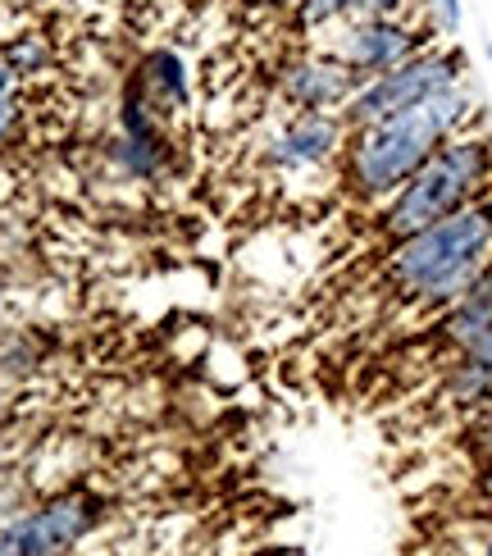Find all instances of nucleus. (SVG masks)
<instances>
[{"label":"nucleus","instance_id":"obj_1","mask_svg":"<svg viewBox=\"0 0 492 556\" xmlns=\"http://www.w3.org/2000/svg\"><path fill=\"white\" fill-rule=\"evenodd\" d=\"M475 110H479L475 91L461 83L452 91H442V97H429L411 110L388 114V119L351 128L346 151H342L346 192L356 201H388L396 188H406L411 174L425 165L447 137L470 128Z\"/></svg>","mask_w":492,"mask_h":556},{"label":"nucleus","instance_id":"obj_2","mask_svg":"<svg viewBox=\"0 0 492 556\" xmlns=\"http://www.w3.org/2000/svg\"><path fill=\"white\" fill-rule=\"evenodd\" d=\"M492 261V192L461 205L419 233L392 242L388 278L406 301L425 311H447Z\"/></svg>","mask_w":492,"mask_h":556},{"label":"nucleus","instance_id":"obj_3","mask_svg":"<svg viewBox=\"0 0 492 556\" xmlns=\"http://www.w3.org/2000/svg\"><path fill=\"white\" fill-rule=\"evenodd\" d=\"M488 188H492V137L461 128L411 174L406 188H396L383 201L379 233L388 242H402L419 233V228L456 215L461 205L479 201Z\"/></svg>","mask_w":492,"mask_h":556},{"label":"nucleus","instance_id":"obj_4","mask_svg":"<svg viewBox=\"0 0 492 556\" xmlns=\"http://www.w3.org/2000/svg\"><path fill=\"white\" fill-rule=\"evenodd\" d=\"M470 74V55H465V46L456 41H433L425 46L419 55H411L406 64L388 68V74H374L361 83V91L346 101L342 110V124L346 128H365L374 119H388L396 110H411L429 97H442V91H452L465 83Z\"/></svg>","mask_w":492,"mask_h":556},{"label":"nucleus","instance_id":"obj_5","mask_svg":"<svg viewBox=\"0 0 492 556\" xmlns=\"http://www.w3.org/2000/svg\"><path fill=\"white\" fill-rule=\"evenodd\" d=\"M101 511L105 506L97 493H60L37 511L0 525V556H68L101 525Z\"/></svg>","mask_w":492,"mask_h":556},{"label":"nucleus","instance_id":"obj_6","mask_svg":"<svg viewBox=\"0 0 492 556\" xmlns=\"http://www.w3.org/2000/svg\"><path fill=\"white\" fill-rule=\"evenodd\" d=\"M342 64H351L361 78L388 74V68L406 64L425 46H433V33L415 14L402 18H346L342 28L324 41Z\"/></svg>","mask_w":492,"mask_h":556},{"label":"nucleus","instance_id":"obj_7","mask_svg":"<svg viewBox=\"0 0 492 556\" xmlns=\"http://www.w3.org/2000/svg\"><path fill=\"white\" fill-rule=\"evenodd\" d=\"M110 165L128 174L133 182H160L174 169V132L169 119H160L155 105L137 91L133 83H124L119 97V132L110 137Z\"/></svg>","mask_w":492,"mask_h":556},{"label":"nucleus","instance_id":"obj_8","mask_svg":"<svg viewBox=\"0 0 492 556\" xmlns=\"http://www.w3.org/2000/svg\"><path fill=\"white\" fill-rule=\"evenodd\" d=\"M361 74L342 64L328 46H306V51L288 55L278 64V97L292 110H319V114H342L346 101L361 91Z\"/></svg>","mask_w":492,"mask_h":556},{"label":"nucleus","instance_id":"obj_9","mask_svg":"<svg viewBox=\"0 0 492 556\" xmlns=\"http://www.w3.org/2000/svg\"><path fill=\"white\" fill-rule=\"evenodd\" d=\"M346 124L342 114H319V110H292L283 128L265 142V165L301 174V169H324L346 151Z\"/></svg>","mask_w":492,"mask_h":556},{"label":"nucleus","instance_id":"obj_10","mask_svg":"<svg viewBox=\"0 0 492 556\" xmlns=\"http://www.w3.org/2000/svg\"><path fill=\"white\" fill-rule=\"evenodd\" d=\"M128 83L142 91V97L155 105L160 119H178V114L192 110V64L178 46L169 41H155V46H142L133 60V74Z\"/></svg>","mask_w":492,"mask_h":556},{"label":"nucleus","instance_id":"obj_11","mask_svg":"<svg viewBox=\"0 0 492 556\" xmlns=\"http://www.w3.org/2000/svg\"><path fill=\"white\" fill-rule=\"evenodd\" d=\"M492 324V261L483 265V274L475 278L470 288H465V296L456 301V306H447L442 311V338H447L456 352H465V346H470L483 329Z\"/></svg>","mask_w":492,"mask_h":556},{"label":"nucleus","instance_id":"obj_12","mask_svg":"<svg viewBox=\"0 0 492 556\" xmlns=\"http://www.w3.org/2000/svg\"><path fill=\"white\" fill-rule=\"evenodd\" d=\"M283 14H288V28L301 41H319V37L328 41L351 18L346 14V0H292Z\"/></svg>","mask_w":492,"mask_h":556},{"label":"nucleus","instance_id":"obj_13","mask_svg":"<svg viewBox=\"0 0 492 556\" xmlns=\"http://www.w3.org/2000/svg\"><path fill=\"white\" fill-rule=\"evenodd\" d=\"M411 14L433 33V41H456L465 28V0H415Z\"/></svg>","mask_w":492,"mask_h":556},{"label":"nucleus","instance_id":"obj_14","mask_svg":"<svg viewBox=\"0 0 492 556\" xmlns=\"http://www.w3.org/2000/svg\"><path fill=\"white\" fill-rule=\"evenodd\" d=\"M0 60H5L18 78H28V74H41V68L51 64V46H46L37 33H23V37L0 46Z\"/></svg>","mask_w":492,"mask_h":556},{"label":"nucleus","instance_id":"obj_15","mask_svg":"<svg viewBox=\"0 0 492 556\" xmlns=\"http://www.w3.org/2000/svg\"><path fill=\"white\" fill-rule=\"evenodd\" d=\"M415 10V0H346L351 18H402Z\"/></svg>","mask_w":492,"mask_h":556},{"label":"nucleus","instance_id":"obj_16","mask_svg":"<svg viewBox=\"0 0 492 556\" xmlns=\"http://www.w3.org/2000/svg\"><path fill=\"white\" fill-rule=\"evenodd\" d=\"M461 356H470V361H479L483 369H492V324H488V329H483V333H479L470 346H465Z\"/></svg>","mask_w":492,"mask_h":556},{"label":"nucleus","instance_id":"obj_17","mask_svg":"<svg viewBox=\"0 0 492 556\" xmlns=\"http://www.w3.org/2000/svg\"><path fill=\"white\" fill-rule=\"evenodd\" d=\"M14 124H18V97H0V142L14 132Z\"/></svg>","mask_w":492,"mask_h":556},{"label":"nucleus","instance_id":"obj_18","mask_svg":"<svg viewBox=\"0 0 492 556\" xmlns=\"http://www.w3.org/2000/svg\"><path fill=\"white\" fill-rule=\"evenodd\" d=\"M479 489H483V497L492 502V456H488V466H483V475H479Z\"/></svg>","mask_w":492,"mask_h":556},{"label":"nucleus","instance_id":"obj_19","mask_svg":"<svg viewBox=\"0 0 492 556\" xmlns=\"http://www.w3.org/2000/svg\"><path fill=\"white\" fill-rule=\"evenodd\" d=\"M479 447L492 456V415H488V425H483V433H479Z\"/></svg>","mask_w":492,"mask_h":556},{"label":"nucleus","instance_id":"obj_20","mask_svg":"<svg viewBox=\"0 0 492 556\" xmlns=\"http://www.w3.org/2000/svg\"><path fill=\"white\" fill-rule=\"evenodd\" d=\"M251 5H265V10H288L292 0H251Z\"/></svg>","mask_w":492,"mask_h":556},{"label":"nucleus","instance_id":"obj_21","mask_svg":"<svg viewBox=\"0 0 492 556\" xmlns=\"http://www.w3.org/2000/svg\"><path fill=\"white\" fill-rule=\"evenodd\" d=\"M483 55H488V64H492V37H488V41H483Z\"/></svg>","mask_w":492,"mask_h":556},{"label":"nucleus","instance_id":"obj_22","mask_svg":"<svg viewBox=\"0 0 492 556\" xmlns=\"http://www.w3.org/2000/svg\"><path fill=\"white\" fill-rule=\"evenodd\" d=\"M483 556H492V534H488V539H483Z\"/></svg>","mask_w":492,"mask_h":556}]
</instances>
